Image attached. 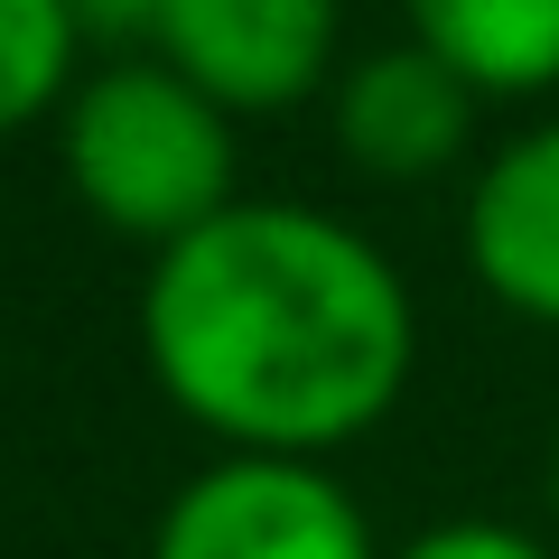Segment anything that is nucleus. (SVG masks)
<instances>
[{
    "label": "nucleus",
    "mask_w": 559,
    "mask_h": 559,
    "mask_svg": "<svg viewBox=\"0 0 559 559\" xmlns=\"http://www.w3.org/2000/svg\"><path fill=\"white\" fill-rule=\"evenodd\" d=\"M336 28L345 0H159V66H178L205 103L224 112H299L336 75Z\"/></svg>",
    "instance_id": "nucleus-4"
},
{
    "label": "nucleus",
    "mask_w": 559,
    "mask_h": 559,
    "mask_svg": "<svg viewBox=\"0 0 559 559\" xmlns=\"http://www.w3.org/2000/svg\"><path fill=\"white\" fill-rule=\"evenodd\" d=\"M57 159H66V187H75L84 215L150 242V252L205 234L224 205H242L234 112L205 103L159 57L94 66L57 112Z\"/></svg>",
    "instance_id": "nucleus-2"
},
{
    "label": "nucleus",
    "mask_w": 559,
    "mask_h": 559,
    "mask_svg": "<svg viewBox=\"0 0 559 559\" xmlns=\"http://www.w3.org/2000/svg\"><path fill=\"white\" fill-rule=\"evenodd\" d=\"M550 513H559V439H550Z\"/></svg>",
    "instance_id": "nucleus-11"
},
{
    "label": "nucleus",
    "mask_w": 559,
    "mask_h": 559,
    "mask_svg": "<svg viewBox=\"0 0 559 559\" xmlns=\"http://www.w3.org/2000/svg\"><path fill=\"white\" fill-rule=\"evenodd\" d=\"M382 559H550V540H532L522 522L466 513V522H429V532H411L401 550H382Z\"/></svg>",
    "instance_id": "nucleus-9"
},
{
    "label": "nucleus",
    "mask_w": 559,
    "mask_h": 559,
    "mask_svg": "<svg viewBox=\"0 0 559 559\" xmlns=\"http://www.w3.org/2000/svg\"><path fill=\"white\" fill-rule=\"evenodd\" d=\"M75 38H150L159 28V0H66Z\"/></svg>",
    "instance_id": "nucleus-10"
},
{
    "label": "nucleus",
    "mask_w": 559,
    "mask_h": 559,
    "mask_svg": "<svg viewBox=\"0 0 559 559\" xmlns=\"http://www.w3.org/2000/svg\"><path fill=\"white\" fill-rule=\"evenodd\" d=\"M75 20L66 0H0V140L28 131L38 112H66L75 94Z\"/></svg>",
    "instance_id": "nucleus-8"
},
{
    "label": "nucleus",
    "mask_w": 559,
    "mask_h": 559,
    "mask_svg": "<svg viewBox=\"0 0 559 559\" xmlns=\"http://www.w3.org/2000/svg\"><path fill=\"white\" fill-rule=\"evenodd\" d=\"M476 84L448 57H429L419 38H392L373 57L336 66V94H326V121H336V150L364 168V178L419 187L439 168L466 159V131H476Z\"/></svg>",
    "instance_id": "nucleus-5"
},
{
    "label": "nucleus",
    "mask_w": 559,
    "mask_h": 559,
    "mask_svg": "<svg viewBox=\"0 0 559 559\" xmlns=\"http://www.w3.org/2000/svg\"><path fill=\"white\" fill-rule=\"evenodd\" d=\"M466 261L513 318L559 326V121H532L466 187Z\"/></svg>",
    "instance_id": "nucleus-6"
},
{
    "label": "nucleus",
    "mask_w": 559,
    "mask_h": 559,
    "mask_svg": "<svg viewBox=\"0 0 559 559\" xmlns=\"http://www.w3.org/2000/svg\"><path fill=\"white\" fill-rule=\"evenodd\" d=\"M140 355L224 457L326 466L401 401L419 308L364 224L299 197H242L205 234L150 252Z\"/></svg>",
    "instance_id": "nucleus-1"
},
{
    "label": "nucleus",
    "mask_w": 559,
    "mask_h": 559,
    "mask_svg": "<svg viewBox=\"0 0 559 559\" xmlns=\"http://www.w3.org/2000/svg\"><path fill=\"white\" fill-rule=\"evenodd\" d=\"M401 20L476 94H550L559 84V0H401Z\"/></svg>",
    "instance_id": "nucleus-7"
},
{
    "label": "nucleus",
    "mask_w": 559,
    "mask_h": 559,
    "mask_svg": "<svg viewBox=\"0 0 559 559\" xmlns=\"http://www.w3.org/2000/svg\"><path fill=\"white\" fill-rule=\"evenodd\" d=\"M150 559H382L364 503L308 457H215L168 495Z\"/></svg>",
    "instance_id": "nucleus-3"
}]
</instances>
